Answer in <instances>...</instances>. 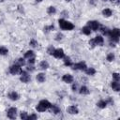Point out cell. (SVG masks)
I'll use <instances>...</instances> for the list:
<instances>
[{
    "label": "cell",
    "instance_id": "obj_15",
    "mask_svg": "<svg viewBox=\"0 0 120 120\" xmlns=\"http://www.w3.org/2000/svg\"><path fill=\"white\" fill-rule=\"evenodd\" d=\"M102 15H103L104 17H106V18H109V17H111V16L112 15V9H110V8H104V9L102 10Z\"/></svg>",
    "mask_w": 120,
    "mask_h": 120
},
{
    "label": "cell",
    "instance_id": "obj_24",
    "mask_svg": "<svg viewBox=\"0 0 120 120\" xmlns=\"http://www.w3.org/2000/svg\"><path fill=\"white\" fill-rule=\"evenodd\" d=\"M107 102H106V100H99L98 103H97V106L98 107V108H100V109H104L106 106H107Z\"/></svg>",
    "mask_w": 120,
    "mask_h": 120
},
{
    "label": "cell",
    "instance_id": "obj_45",
    "mask_svg": "<svg viewBox=\"0 0 120 120\" xmlns=\"http://www.w3.org/2000/svg\"><path fill=\"white\" fill-rule=\"evenodd\" d=\"M37 2H41V1H43V0H36Z\"/></svg>",
    "mask_w": 120,
    "mask_h": 120
},
{
    "label": "cell",
    "instance_id": "obj_14",
    "mask_svg": "<svg viewBox=\"0 0 120 120\" xmlns=\"http://www.w3.org/2000/svg\"><path fill=\"white\" fill-rule=\"evenodd\" d=\"M50 109L52 110V112H53L54 114H58V113L61 112L60 108H59L57 105H55V104H52L51 107H50Z\"/></svg>",
    "mask_w": 120,
    "mask_h": 120
},
{
    "label": "cell",
    "instance_id": "obj_31",
    "mask_svg": "<svg viewBox=\"0 0 120 120\" xmlns=\"http://www.w3.org/2000/svg\"><path fill=\"white\" fill-rule=\"evenodd\" d=\"M112 79H113V81H115V82H119V79H120L119 73H117V72L112 73Z\"/></svg>",
    "mask_w": 120,
    "mask_h": 120
},
{
    "label": "cell",
    "instance_id": "obj_26",
    "mask_svg": "<svg viewBox=\"0 0 120 120\" xmlns=\"http://www.w3.org/2000/svg\"><path fill=\"white\" fill-rule=\"evenodd\" d=\"M55 12H56V8H55L54 7H52V6L49 7L48 9H47V13H48L49 15H52V14H54Z\"/></svg>",
    "mask_w": 120,
    "mask_h": 120
},
{
    "label": "cell",
    "instance_id": "obj_29",
    "mask_svg": "<svg viewBox=\"0 0 120 120\" xmlns=\"http://www.w3.org/2000/svg\"><path fill=\"white\" fill-rule=\"evenodd\" d=\"M29 45H30L32 48H37L38 45V41H37L36 39H31L30 42H29Z\"/></svg>",
    "mask_w": 120,
    "mask_h": 120
},
{
    "label": "cell",
    "instance_id": "obj_7",
    "mask_svg": "<svg viewBox=\"0 0 120 120\" xmlns=\"http://www.w3.org/2000/svg\"><path fill=\"white\" fill-rule=\"evenodd\" d=\"M72 69L74 70H84L87 67H86V64L85 62H79V63H76V64H72Z\"/></svg>",
    "mask_w": 120,
    "mask_h": 120
},
{
    "label": "cell",
    "instance_id": "obj_1",
    "mask_svg": "<svg viewBox=\"0 0 120 120\" xmlns=\"http://www.w3.org/2000/svg\"><path fill=\"white\" fill-rule=\"evenodd\" d=\"M58 23H59V26L62 30H65V31H70L72 29H74V24L65 19H59L58 20Z\"/></svg>",
    "mask_w": 120,
    "mask_h": 120
},
{
    "label": "cell",
    "instance_id": "obj_27",
    "mask_svg": "<svg viewBox=\"0 0 120 120\" xmlns=\"http://www.w3.org/2000/svg\"><path fill=\"white\" fill-rule=\"evenodd\" d=\"M99 30H100V32L102 33V35H104V36H108L109 31H110V29H109V28L104 27V26H101V27L99 28Z\"/></svg>",
    "mask_w": 120,
    "mask_h": 120
},
{
    "label": "cell",
    "instance_id": "obj_35",
    "mask_svg": "<svg viewBox=\"0 0 120 120\" xmlns=\"http://www.w3.org/2000/svg\"><path fill=\"white\" fill-rule=\"evenodd\" d=\"M37 118H38L37 114L33 113V114H31V115H28V116H27V119H26V120H36Z\"/></svg>",
    "mask_w": 120,
    "mask_h": 120
},
{
    "label": "cell",
    "instance_id": "obj_2",
    "mask_svg": "<svg viewBox=\"0 0 120 120\" xmlns=\"http://www.w3.org/2000/svg\"><path fill=\"white\" fill-rule=\"evenodd\" d=\"M51 105H52V103H51L50 101H48V100H46V99H42V100H40L39 103L36 106V110H37L38 112H45L46 110L50 109Z\"/></svg>",
    "mask_w": 120,
    "mask_h": 120
},
{
    "label": "cell",
    "instance_id": "obj_39",
    "mask_svg": "<svg viewBox=\"0 0 120 120\" xmlns=\"http://www.w3.org/2000/svg\"><path fill=\"white\" fill-rule=\"evenodd\" d=\"M71 89H72V91H77V89H78V85H77V83H73L72 86H71Z\"/></svg>",
    "mask_w": 120,
    "mask_h": 120
},
{
    "label": "cell",
    "instance_id": "obj_10",
    "mask_svg": "<svg viewBox=\"0 0 120 120\" xmlns=\"http://www.w3.org/2000/svg\"><path fill=\"white\" fill-rule=\"evenodd\" d=\"M62 81L66 83H70V82H73V76L70 75V74H65L62 77Z\"/></svg>",
    "mask_w": 120,
    "mask_h": 120
},
{
    "label": "cell",
    "instance_id": "obj_47",
    "mask_svg": "<svg viewBox=\"0 0 120 120\" xmlns=\"http://www.w3.org/2000/svg\"><path fill=\"white\" fill-rule=\"evenodd\" d=\"M101 1H103V2H106V1H107V0H101Z\"/></svg>",
    "mask_w": 120,
    "mask_h": 120
},
{
    "label": "cell",
    "instance_id": "obj_8",
    "mask_svg": "<svg viewBox=\"0 0 120 120\" xmlns=\"http://www.w3.org/2000/svg\"><path fill=\"white\" fill-rule=\"evenodd\" d=\"M52 55H53V57H55L57 59H62V58L65 57V52H64L63 49H60V48L59 49H54Z\"/></svg>",
    "mask_w": 120,
    "mask_h": 120
},
{
    "label": "cell",
    "instance_id": "obj_23",
    "mask_svg": "<svg viewBox=\"0 0 120 120\" xmlns=\"http://www.w3.org/2000/svg\"><path fill=\"white\" fill-rule=\"evenodd\" d=\"M64 64H65V66H68V67H71V66H72V62H71V59H70L68 56H65V57H64Z\"/></svg>",
    "mask_w": 120,
    "mask_h": 120
},
{
    "label": "cell",
    "instance_id": "obj_19",
    "mask_svg": "<svg viewBox=\"0 0 120 120\" xmlns=\"http://www.w3.org/2000/svg\"><path fill=\"white\" fill-rule=\"evenodd\" d=\"M81 32H82V34L86 35V36H89V35L91 34V29L86 25V26H83V27L81 29Z\"/></svg>",
    "mask_w": 120,
    "mask_h": 120
},
{
    "label": "cell",
    "instance_id": "obj_34",
    "mask_svg": "<svg viewBox=\"0 0 120 120\" xmlns=\"http://www.w3.org/2000/svg\"><path fill=\"white\" fill-rule=\"evenodd\" d=\"M53 51H54V48L52 47V45H50V46L48 47V49H47V52H48L49 54H52Z\"/></svg>",
    "mask_w": 120,
    "mask_h": 120
},
{
    "label": "cell",
    "instance_id": "obj_46",
    "mask_svg": "<svg viewBox=\"0 0 120 120\" xmlns=\"http://www.w3.org/2000/svg\"><path fill=\"white\" fill-rule=\"evenodd\" d=\"M67 2H70V1H72V0H66Z\"/></svg>",
    "mask_w": 120,
    "mask_h": 120
},
{
    "label": "cell",
    "instance_id": "obj_17",
    "mask_svg": "<svg viewBox=\"0 0 120 120\" xmlns=\"http://www.w3.org/2000/svg\"><path fill=\"white\" fill-rule=\"evenodd\" d=\"M36 78H37V81L38 82H44L45 80H46V77H45V74L44 73H38Z\"/></svg>",
    "mask_w": 120,
    "mask_h": 120
},
{
    "label": "cell",
    "instance_id": "obj_37",
    "mask_svg": "<svg viewBox=\"0 0 120 120\" xmlns=\"http://www.w3.org/2000/svg\"><path fill=\"white\" fill-rule=\"evenodd\" d=\"M89 45H90L92 48H94V47L96 46V43H95V41H94V38H92V39L89 40Z\"/></svg>",
    "mask_w": 120,
    "mask_h": 120
},
{
    "label": "cell",
    "instance_id": "obj_5",
    "mask_svg": "<svg viewBox=\"0 0 120 120\" xmlns=\"http://www.w3.org/2000/svg\"><path fill=\"white\" fill-rule=\"evenodd\" d=\"M9 72L12 75H17V74H20L22 72V68L17 64H14V65H12V66L9 67Z\"/></svg>",
    "mask_w": 120,
    "mask_h": 120
},
{
    "label": "cell",
    "instance_id": "obj_25",
    "mask_svg": "<svg viewBox=\"0 0 120 120\" xmlns=\"http://www.w3.org/2000/svg\"><path fill=\"white\" fill-rule=\"evenodd\" d=\"M8 53V50L5 46H0V55H7Z\"/></svg>",
    "mask_w": 120,
    "mask_h": 120
},
{
    "label": "cell",
    "instance_id": "obj_40",
    "mask_svg": "<svg viewBox=\"0 0 120 120\" xmlns=\"http://www.w3.org/2000/svg\"><path fill=\"white\" fill-rule=\"evenodd\" d=\"M61 15H62L63 17H67V16H68V12L66 11V10H64V11L61 12Z\"/></svg>",
    "mask_w": 120,
    "mask_h": 120
},
{
    "label": "cell",
    "instance_id": "obj_44",
    "mask_svg": "<svg viewBox=\"0 0 120 120\" xmlns=\"http://www.w3.org/2000/svg\"><path fill=\"white\" fill-rule=\"evenodd\" d=\"M112 3H116V4H119V0H110Z\"/></svg>",
    "mask_w": 120,
    "mask_h": 120
},
{
    "label": "cell",
    "instance_id": "obj_28",
    "mask_svg": "<svg viewBox=\"0 0 120 120\" xmlns=\"http://www.w3.org/2000/svg\"><path fill=\"white\" fill-rule=\"evenodd\" d=\"M15 64H17V65L20 66V67H22V66L25 65V61H24L23 58H19V59H17V61H16Z\"/></svg>",
    "mask_w": 120,
    "mask_h": 120
},
{
    "label": "cell",
    "instance_id": "obj_20",
    "mask_svg": "<svg viewBox=\"0 0 120 120\" xmlns=\"http://www.w3.org/2000/svg\"><path fill=\"white\" fill-rule=\"evenodd\" d=\"M84 71H85V73H86L87 75H90V76L95 75V73H96V69H95L94 68H86L84 69Z\"/></svg>",
    "mask_w": 120,
    "mask_h": 120
},
{
    "label": "cell",
    "instance_id": "obj_12",
    "mask_svg": "<svg viewBox=\"0 0 120 120\" xmlns=\"http://www.w3.org/2000/svg\"><path fill=\"white\" fill-rule=\"evenodd\" d=\"M8 97L9 98V99H11V100H13V101L19 99V95H18V93L15 92V91H11L10 93H8Z\"/></svg>",
    "mask_w": 120,
    "mask_h": 120
},
{
    "label": "cell",
    "instance_id": "obj_30",
    "mask_svg": "<svg viewBox=\"0 0 120 120\" xmlns=\"http://www.w3.org/2000/svg\"><path fill=\"white\" fill-rule=\"evenodd\" d=\"M114 58H115V56H114V54H113L112 52H110V53L107 55V57H106V59H107L109 62H112V61L114 60Z\"/></svg>",
    "mask_w": 120,
    "mask_h": 120
},
{
    "label": "cell",
    "instance_id": "obj_3",
    "mask_svg": "<svg viewBox=\"0 0 120 120\" xmlns=\"http://www.w3.org/2000/svg\"><path fill=\"white\" fill-rule=\"evenodd\" d=\"M108 37L110 38V39L114 42V43H117L119 41V37H120V30L118 28H113L112 30H110L109 31V34H108Z\"/></svg>",
    "mask_w": 120,
    "mask_h": 120
},
{
    "label": "cell",
    "instance_id": "obj_9",
    "mask_svg": "<svg viewBox=\"0 0 120 120\" xmlns=\"http://www.w3.org/2000/svg\"><path fill=\"white\" fill-rule=\"evenodd\" d=\"M7 116L9 118V119H15L16 116H17V109L14 108V107H11L8 110L7 112Z\"/></svg>",
    "mask_w": 120,
    "mask_h": 120
},
{
    "label": "cell",
    "instance_id": "obj_48",
    "mask_svg": "<svg viewBox=\"0 0 120 120\" xmlns=\"http://www.w3.org/2000/svg\"><path fill=\"white\" fill-rule=\"evenodd\" d=\"M0 2H4V0H0Z\"/></svg>",
    "mask_w": 120,
    "mask_h": 120
},
{
    "label": "cell",
    "instance_id": "obj_21",
    "mask_svg": "<svg viewBox=\"0 0 120 120\" xmlns=\"http://www.w3.org/2000/svg\"><path fill=\"white\" fill-rule=\"evenodd\" d=\"M32 57H35V52H33V51H27V52H25V53H24V58H26V59H29V58H32Z\"/></svg>",
    "mask_w": 120,
    "mask_h": 120
},
{
    "label": "cell",
    "instance_id": "obj_42",
    "mask_svg": "<svg viewBox=\"0 0 120 120\" xmlns=\"http://www.w3.org/2000/svg\"><path fill=\"white\" fill-rule=\"evenodd\" d=\"M106 102H107V103H108V102H109V103H110V104H113V100H112V98H108V100H107V101H106Z\"/></svg>",
    "mask_w": 120,
    "mask_h": 120
},
{
    "label": "cell",
    "instance_id": "obj_13",
    "mask_svg": "<svg viewBox=\"0 0 120 120\" xmlns=\"http://www.w3.org/2000/svg\"><path fill=\"white\" fill-rule=\"evenodd\" d=\"M94 41H95L96 45L101 46V45L103 44V42H104V38H102V36H97V37L94 38Z\"/></svg>",
    "mask_w": 120,
    "mask_h": 120
},
{
    "label": "cell",
    "instance_id": "obj_33",
    "mask_svg": "<svg viewBox=\"0 0 120 120\" xmlns=\"http://www.w3.org/2000/svg\"><path fill=\"white\" fill-rule=\"evenodd\" d=\"M20 116H21V118H22V120H26V119H27L28 114H27V112H22Z\"/></svg>",
    "mask_w": 120,
    "mask_h": 120
},
{
    "label": "cell",
    "instance_id": "obj_16",
    "mask_svg": "<svg viewBox=\"0 0 120 120\" xmlns=\"http://www.w3.org/2000/svg\"><path fill=\"white\" fill-rule=\"evenodd\" d=\"M111 86H112V90H114V91H116V92L120 91V84H119V82H115V81L112 82Z\"/></svg>",
    "mask_w": 120,
    "mask_h": 120
},
{
    "label": "cell",
    "instance_id": "obj_4",
    "mask_svg": "<svg viewBox=\"0 0 120 120\" xmlns=\"http://www.w3.org/2000/svg\"><path fill=\"white\" fill-rule=\"evenodd\" d=\"M20 74H21V76H20V80H21L22 82H25V83H27V82H30V80H31V76H30V74H29L27 71H22V72H21Z\"/></svg>",
    "mask_w": 120,
    "mask_h": 120
},
{
    "label": "cell",
    "instance_id": "obj_36",
    "mask_svg": "<svg viewBox=\"0 0 120 120\" xmlns=\"http://www.w3.org/2000/svg\"><path fill=\"white\" fill-rule=\"evenodd\" d=\"M54 28V26L53 25H50V26H45L44 27V32H49V31H51V30H52Z\"/></svg>",
    "mask_w": 120,
    "mask_h": 120
},
{
    "label": "cell",
    "instance_id": "obj_6",
    "mask_svg": "<svg viewBox=\"0 0 120 120\" xmlns=\"http://www.w3.org/2000/svg\"><path fill=\"white\" fill-rule=\"evenodd\" d=\"M87 26H88L91 30L97 31V30L99 29L100 24H99V22H98V21H89V22H87Z\"/></svg>",
    "mask_w": 120,
    "mask_h": 120
},
{
    "label": "cell",
    "instance_id": "obj_32",
    "mask_svg": "<svg viewBox=\"0 0 120 120\" xmlns=\"http://www.w3.org/2000/svg\"><path fill=\"white\" fill-rule=\"evenodd\" d=\"M63 38H64V36H63L62 33H57V35L55 36V38H54V39H55L56 41H59V40H62Z\"/></svg>",
    "mask_w": 120,
    "mask_h": 120
},
{
    "label": "cell",
    "instance_id": "obj_41",
    "mask_svg": "<svg viewBox=\"0 0 120 120\" xmlns=\"http://www.w3.org/2000/svg\"><path fill=\"white\" fill-rule=\"evenodd\" d=\"M26 69H27L28 71H34V70H35V68H34V67H32V66H31V67L29 66V67H27V68H26Z\"/></svg>",
    "mask_w": 120,
    "mask_h": 120
},
{
    "label": "cell",
    "instance_id": "obj_38",
    "mask_svg": "<svg viewBox=\"0 0 120 120\" xmlns=\"http://www.w3.org/2000/svg\"><path fill=\"white\" fill-rule=\"evenodd\" d=\"M34 63H35V57H32V58L28 59V64L29 65H33Z\"/></svg>",
    "mask_w": 120,
    "mask_h": 120
},
{
    "label": "cell",
    "instance_id": "obj_18",
    "mask_svg": "<svg viewBox=\"0 0 120 120\" xmlns=\"http://www.w3.org/2000/svg\"><path fill=\"white\" fill-rule=\"evenodd\" d=\"M38 67H39L40 69H47V68H49V63H48L47 61L43 60V61H41V62L39 63Z\"/></svg>",
    "mask_w": 120,
    "mask_h": 120
},
{
    "label": "cell",
    "instance_id": "obj_22",
    "mask_svg": "<svg viewBox=\"0 0 120 120\" xmlns=\"http://www.w3.org/2000/svg\"><path fill=\"white\" fill-rule=\"evenodd\" d=\"M80 94H82V95H88L89 93H90V91H89V89L86 87V86H82L81 88H80Z\"/></svg>",
    "mask_w": 120,
    "mask_h": 120
},
{
    "label": "cell",
    "instance_id": "obj_43",
    "mask_svg": "<svg viewBox=\"0 0 120 120\" xmlns=\"http://www.w3.org/2000/svg\"><path fill=\"white\" fill-rule=\"evenodd\" d=\"M89 3L91 5H96V0H89Z\"/></svg>",
    "mask_w": 120,
    "mask_h": 120
},
{
    "label": "cell",
    "instance_id": "obj_11",
    "mask_svg": "<svg viewBox=\"0 0 120 120\" xmlns=\"http://www.w3.org/2000/svg\"><path fill=\"white\" fill-rule=\"evenodd\" d=\"M67 112L70 114H77L79 112V110L76 106H69L67 108Z\"/></svg>",
    "mask_w": 120,
    "mask_h": 120
}]
</instances>
